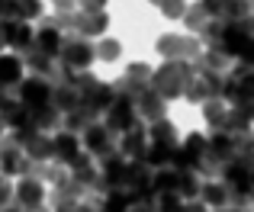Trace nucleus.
<instances>
[{
	"label": "nucleus",
	"instance_id": "0eeeda50",
	"mask_svg": "<svg viewBox=\"0 0 254 212\" xmlns=\"http://www.w3.org/2000/svg\"><path fill=\"white\" fill-rule=\"evenodd\" d=\"M81 148H84V151H90L93 161H103L106 155L119 151V148H116V132H110L103 122H93L90 129H84V132H81Z\"/></svg>",
	"mask_w": 254,
	"mask_h": 212
},
{
	"label": "nucleus",
	"instance_id": "09e8293b",
	"mask_svg": "<svg viewBox=\"0 0 254 212\" xmlns=\"http://www.w3.org/2000/svg\"><path fill=\"white\" fill-rule=\"evenodd\" d=\"M13 209H16V206H13ZM16 212H36V209H16Z\"/></svg>",
	"mask_w": 254,
	"mask_h": 212
},
{
	"label": "nucleus",
	"instance_id": "a878e982",
	"mask_svg": "<svg viewBox=\"0 0 254 212\" xmlns=\"http://www.w3.org/2000/svg\"><path fill=\"white\" fill-rule=\"evenodd\" d=\"M206 177H199L196 170H187V167H177V196L180 200H196L199 196V187H203Z\"/></svg>",
	"mask_w": 254,
	"mask_h": 212
},
{
	"label": "nucleus",
	"instance_id": "2f4dec72",
	"mask_svg": "<svg viewBox=\"0 0 254 212\" xmlns=\"http://www.w3.org/2000/svg\"><path fill=\"white\" fill-rule=\"evenodd\" d=\"M119 52H123V45H119L116 39L100 36L97 42H93V55H97L100 61H116V58H119Z\"/></svg>",
	"mask_w": 254,
	"mask_h": 212
},
{
	"label": "nucleus",
	"instance_id": "20e7f679",
	"mask_svg": "<svg viewBox=\"0 0 254 212\" xmlns=\"http://www.w3.org/2000/svg\"><path fill=\"white\" fill-rule=\"evenodd\" d=\"M58 61H62V68L68 71H90V64L97 61V55H93V42L84 36H64L62 39V52H58Z\"/></svg>",
	"mask_w": 254,
	"mask_h": 212
},
{
	"label": "nucleus",
	"instance_id": "c756f323",
	"mask_svg": "<svg viewBox=\"0 0 254 212\" xmlns=\"http://www.w3.org/2000/svg\"><path fill=\"white\" fill-rule=\"evenodd\" d=\"M151 74H155V71H151V64H145V61H132L129 68H126V81H132L135 84L138 90L142 87H151Z\"/></svg>",
	"mask_w": 254,
	"mask_h": 212
},
{
	"label": "nucleus",
	"instance_id": "1a4fd4ad",
	"mask_svg": "<svg viewBox=\"0 0 254 212\" xmlns=\"http://www.w3.org/2000/svg\"><path fill=\"white\" fill-rule=\"evenodd\" d=\"M13 206L39 212L45 206V183L36 180V177H16V187H13Z\"/></svg>",
	"mask_w": 254,
	"mask_h": 212
},
{
	"label": "nucleus",
	"instance_id": "f3484780",
	"mask_svg": "<svg viewBox=\"0 0 254 212\" xmlns=\"http://www.w3.org/2000/svg\"><path fill=\"white\" fill-rule=\"evenodd\" d=\"M106 29H110V16H106V10H100V13H84V10H77V16H74V36H84V39H100V36H106Z\"/></svg>",
	"mask_w": 254,
	"mask_h": 212
},
{
	"label": "nucleus",
	"instance_id": "f03ea898",
	"mask_svg": "<svg viewBox=\"0 0 254 212\" xmlns=\"http://www.w3.org/2000/svg\"><path fill=\"white\" fill-rule=\"evenodd\" d=\"M219 180H222L232 193L251 196L254 193V151L251 155H235L232 161H225L222 170H219Z\"/></svg>",
	"mask_w": 254,
	"mask_h": 212
},
{
	"label": "nucleus",
	"instance_id": "de8ad7c7",
	"mask_svg": "<svg viewBox=\"0 0 254 212\" xmlns=\"http://www.w3.org/2000/svg\"><path fill=\"white\" fill-rule=\"evenodd\" d=\"M0 212H16V209H13V206H6V209H0Z\"/></svg>",
	"mask_w": 254,
	"mask_h": 212
},
{
	"label": "nucleus",
	"instance_id": "37998d69",
	"mask_svg": "<svg viewBox=\"0 0 254 212\" xmlns=\"http://www.w3.org/2000/svg\"><path fill=\"white\" fill-rule=\"evenodd\" d=\"M52 3H55V10H74L77 0H52Z\"/></svg>",
	"mask_w": 254,
	"mask_h": 212
},
{
	"label": "nucleus",
	"instance_id": "39448f33",
	"mask_svg": "<svg viewBox=\"0 0 254 212\" xmlns=\"http://www.w3.org/2000/svg\"><path fill=\"white\" fill-rule=\"evenodd\" d=\"M103 125L110 132H116V135H123V132L135 129V125H145V122L138 119L135 103H132L129 97H116L113 94V103L106 106V112H103Z\"/></svg>",
	"mask_w": 254,
	"mask_h": 212
},
{
	"label": "nucleus",
	"instance_id": "6e6552de",
	"mask_svg": "<svg viewBox=\"0 0 254 212\" xmlns=\"http://www.w3.org/2000/svg\"><path fill=\"white\" fill-rule=\"evenodd\" d=\"M219 90H222V74H212V71H196L187 84L184 97L190 103H206V100H219Z\"/></svg>",
	"mask_w": 254,
	"mask_h": 212
},
{
	"label": "nucleus",
	"instance_id": "c03bdc74",
	"mask_svg": "<svg viewBox=\"0 0 254 212\" xmlns=\"http://www.w3.org/2000/svg\"><path fill=\"white\" fill-rule=\"evenodd\" d=\"M245 26H248V32H251V39H254V13H251L248 19H245Z\"/></svg>",
	"mask_w": 254,
	"mask_h": 212
},
{
	"label": "nucleus",
	"instance_id": "a211bd4d",
	"mask_svg": "<svg viewBox=\"0 0 254 212\" xmlns=\"http://www.w3.org/2000/svg\"><path fill=\"white\" fill-rule=\"evenodd\" d=\"M3 36H6V49L13 52H29L32 39H36V26H29L26 19H13V23H3Z\"/></svg>",
	"mask_w": 254,
	"mask_h": 212
},
{
	"label": "nucleus",
	"instance_id": "7ed1b4c3",
	"mask_svg": "<svg viewBox=\"0 0 254 212\" xmlns=\"http://www.w3.org/2000/svg\"><path fill=\"white\" fill-rule=\"evenodd\" d=\"M155 52L164 58V61H196L199 52H203V42L196 36H177V32H168V36L158 39Z\"/></svg>",
	"mask_w": 254,
	"mask_h": 212
},
{
	"label": "nucleus",
	"instance_id": "4c0bfd02",
	"mask_svg": "<svg viewBox=\"0 0 254 212\" xmlns=\"http://www.w3.org/2000/svg\"><path fill=\"white\" fill-rule=\"evenodd\" d=\"M6 206H13V183L6 174H0V209H6Z\"/></svg>",
	"mask_w": 254,
	"mask_h": 212
},
{
	"label": "nucleus",
	"instance_id": "c9c22d12",
	"mask_svg": "<svg viewBox=\"0 0 254 212\" xmlns=\"http://www.w3.org/2000/svg\"><path fill=\"white\" fill-rule=\"evenodd\" d=\"M74 16H77V10H58L55 16H52V23H55V29L62 32V36H71V32H74Z\"/></svg>",
	"mask_w": 254,
	"mask_h": 212
},
{
	"label": "nucleus",
	"instance_id": "b1692460",
	"mask_svg": "<svg viewBox=\"0 0 254 212\" xmlns=\"http://www.w3.org/2000/svg\"><path fill=\"white\" fill-rule=\"evenodd\" d=\"M193 68L196 71H212V74H229V68H232V58L229 55H222L219 49H203L199 52V58L193 61Z\"/></svg>",
	"mask_w": 254,
	"mask_h": 212
},
{
	"label": "nucleus",
	"instance_id": "ddd939ff",
	"mask_svg": "<svg viewBox=\"0 0 254 212\" xmlns=\"http://www.w3.org/2000/svg\"><path fill=\"white\" fill-rule=\"evenodd\" d=\"M19 142V148L26 151L29 161H55V145H52V135L45 132H26V135H13Z\"/></svg>",
	"mask_w": 254,
	"mask_h": 212
},
{
	"label": "nucleus",
	"instance_id": "bb28decb",
	"mask_svg": "<svg viewBox=\"0 0 254 212\" xmlns=\"http://www.w3.org/2000/svg\"><path fill=\"white\" fill-rule=\"evenodd\" d=\"M52 103L62 112H68V109H74V106H81V94H77V87L71 81H62V84L52 87Z\"/></svg>",
	"mask_w": 254,
	"mask_h": 212
},
{
	"label": "nucleus",
	"instance_id": "a18cd8bd",
	"mask_svg": "<svg viewBox=\"0 0 254 212\" xmlns=\"http://www.w3.org/2000/svg\"><path fill=\"white\" fill-rule=\"evenodd\" d=\"M3 132H6V122H3V119H0V135H3Z\"/></svg>",
	"mask_w": 254,
	"mask_h": 212
},
{
	"label": "nucleus",
	"instance_id": "cd10ccee",
	"mask_svg": "<svg viewBox=\"0 0 254 212\" xmlns=\"http://www.w3.org/2000/svg\"><path fill=\"white\" fill-rule=\"evenodd\" d=\"M145 132H148V142H164V145H177V125L171 122L168 116L158 119V122H148L145 125Z\"/></svg>",
	"mask_w": 254,
	"mask_h": 212
},
{
	"label": "nucleus",
	"instance_id": "2eb2a0df",
	"mask_svg": "<svg viewBox=\"0 0 254 212\" xmlns=\"http://www.w3.org/2000/svg\"><path fill=\"white\" fill-rule=\"evenodd\" d=\"M52 145H55V161L58 164H64V167H74L77 164V158H81V135H74V132H64V129H58L55 135H52Z\"/></svg>",
	"mask_w": 254,
	"mask_h": 212
},
{
	"label": "nucleus",
	"instance_id": "72a5a7b5",
	"mask_svg": "<svg viewBox=\"0 0 254 212\" xmlns=\"http://www.w3.org/2000/svg\"><path fill=\"white\" fill-rule=\"evenodd\" d=\"M203 106V119H206V125H219V119L225 116V109H229V103H222V100H206V103H199Z\"/></svg>",
	"mask_w": 254,
	"mask_h": 212
},
{
	"label": "nucleus",
	"instance_id": "f8f14e48",
	"mask_svg": "<svg viewBox=\"0 0 254 212\" xmlns=\"http://www.w3.org/2000/svg\"><path fill=\"white\" fill-rule=\"evenodd\" d=\"M13 97H16L26 109H32V106L52 103V87H49V81H42V77L32 74V77H23V81H19V87L13 90Z\"/></svg>",
	"mask_w": 254,
	"mask_h": 212
},
{
	"label": "nucleus",
	"instance_id": "6ab92c4d",
	"mask_svg": "<svg viewBox=\"0 0 254 212\" xmlns=\"http://www.w3.org/2000/svg\"><path fill=\"white\" fill-rule=\"evenodd\" d=\"M116 148H119V155H123L126 161L142 158V151L148 148V132H145V125H135V129L123 132V135L116 138Z\"/></svg>",
	"mask_w": 254,
	"mask_h": 212
},
{
	"label": "nucleus",
	"instance_id": "58836bf2",
	"mask_svg": "<svg viewBox=\"0 0 254 212\" xmlns=\"http://www.w3.org/2000/svg\"><path fill=\"white\" fill-rule=\"evenodd\" d=\"M77 10H84V13H100V10H106V0H77Z\"/></svg>",
	"mask_w": 254,
	"mask_h": 212
},
{
	"label": "nucleus",
	"instance_id": "3c124183",
	"mask_svg": "<svg viewBox=\"0 0 254 212\" xmlns=\"http://www.w3.org/2000/svg\"><path fill=\"white\" fill-rule=\"evenodd\" d=\"M151 3H155V6H158V3H161V0H151Z\"/></svg>",
	"mask_w": 254,
	"mask_h": 212
},
{
	"label": "nucleus",
	"instance_id": "e433bc0d",
	"mask_svg": "<svg viewBox=\"0 0 254 212\" xmlns=\"http://www.w3.org/2000/svg\"><path fill=\"white\" fill-rule=\"evenodd\" d=\"M187 6H190L187 0H161V3H158V10H161L168 19H184Z\"/></svg>",
	"mask_w": 254,
	"mask_h": 212
},
{
	"label": "nucleus",
	"instance_id": "4be33fe9",
	"mask_svg": "<svg viewBox=\"0 0 254 212\" xmlns=\"http://www.w3.org/2000/svg\"><path fill=\"white\" fill-rule=\"evenodd\" d=\"M93 122H100V116L93 109H87V106H74V109H68V112H62V129L64 132H74V135H81L84 129H90Z\"/></svg>",
	"mask_w": 254,
	"mask_h": 212
},
{
	"label": "nucleus",
	"instance_id": "9b49d317",
	"mask_svg": "<svg viewBox=\"0 0 254 212\" xmlns=\"http://www.w3.org/2000/svg\"><path fill=\"white\" fill-rule=\"evenodd\" d=\"M248 42H251V32H248V26H245V23H225L216 49L222 52V55H229L232 61H238L242 52L248 49Z\"/></svg>",
	"mask_w": 254,
	"mask_h": 212
},
{
	"label": "nucleus",
	"instance_id": "49530a36",
	"mask_svg": "<svg viewBox=\"0 0 254 212\" xmlns=\"http://www.w3.org/2000/svg\"><path fill=\"white\" fill-rule=\"evenodd\" d=\"M248 206H251V209H254V193H251V196H248Z\"/></svg>",
	"mask_w": 254,
	"mask_h": 212
},
{
	"label": "nucleus",
	"instance_id": "dca6fc26",
	"mask_svg": "<svg viewBox=\"0 0 254 212\" xmlns=\"http://www.w3.org/2000/svg\"><path fill=\"white\" fill-rule=\"evenodd\" d=\"M177 158H180V142H177V145L148 142V148L142 151V161L148 164L151 170H161V167H177Z\"/></svg>",
	"mask_w": 254,
	"mask_h": 212
},
{
	"label": "nucleus",
	"instance_id": "9d476101",
	"mask_svg": "<svg viewBox=\"0 0 254 212\" xmlns=\"http://www.w3.org/2000/svg\"><path fill=\"white\" fill-rule=\"evenodd\" d=\"M132 103H135V112H138V119H142L145 125L168 116V100H164L155 87H142L135 97H132Z\"/></svg>",
	"mask_w": 254,
	"mask_h": 212
},
{
	"label": "nucleus",
	"instance_id": "423d86ee",
	"mask_svg": "<svg viewBox=\"0 0 254 212\" xmlns=\"http://www.w3.org/2000/svg\"><path fill=\"white\" fill-rule=\"evenodd\" d=\"M29 167H32V161L26 158V151L19 148L16 138L0 135V174L16 180V177H29Z\"/></svg>",
	"mask_w": 254,
	"mask_h": 212
},
{
	"label": "nucleus",
	"instance_id": "5701e85b",
	"mask_svg": "<svg viewBox=\"0 0 254 212\" xmlns=\"http://www.w3.org/2000/svg\"><path fill=\"white\" fill-rule=\"evenodd\" d=\"M23 58L19 55H0V87L3 90H16L19 81H23Z\"/></svg>",
	"mask_w": 254,
	"mask_h": 212
},
{
	"label": "nucleus",
	"instance_id": "412c9836",
	"mask_svg": "<svg viewBox=\"0 0 254 212\" xmlns=\"http://www.w3.org/2000/svg\"><path fill=\"white\" fill-rule=\"evenodd\" d=\"M212 129H216V132H225V135H232V138H238V135H251V132H254V122L245 116L242 109L229 106V109H225V116L219 119V125H212Z\"/></svg>",
	"mask_w": 254,
	"mask_h": 212
},
{
	"label": "nucleus",
	"instance_id": "f704fd0d",
	"mask_svg": "<svg viewBox=\"0 0 254 212\" xmlns=\"http://www.w3.org/2000/svg\"><path fill=\"white\" fill-rule=\"evenodd\" d=\"M155 209L158 212H180L184 209V200L177 193H155Z\"/></svg>",
	"mask_w": 254,
	"mask_h": 212
},
{
	"label": "nucleus",
	"instance_id": "f257e3e1",
	"mask_svg": "<svg viewBox=\"0 0 254 212\" xmlns=\"http://www.w3.org/2000/svg\"><path fill=\"white\" fill-rule=\"evenodd\" d=\"M190 77H193L190 61H164L161 68H155V74H151V87H155L164 100H177V97H184Z\"/></svg>",
	"mask_w": 254,
	"mask_h": 212
},
{
	"label": "nucleus",
	"instance_id": "473e14b6",
	"mask_svg": "<svg viewBox=\"0 0 254 212\" xmlns=\"http://www.w3.org/2000/svg\"><path fill=\"white\" fill-rule=\"evenodd\" d=\"M129 193H119V190L103 193V212H129Z\"/></svg>",
	"mask_w": 254,
	"mask_h": 212
},
{
	"label": "nucleus",
	"instance_id": "8fccbe9b",
	"mask_svg": "<svg viewBox=\"0 0 254 212\" xmlns=\"http://www.w3.org/2000/svg\"><path fill=\"white\" fill-rule=\"evenodd\" d=\"M248 6H251V10H254V0H248Z\"/></svg>",
	"mask_w": 254,
	"mask_h": 212
},
{
	"label": "nucleus",
	"instance_id": "ea45409f",
	"mask_svg": "<svg viewBox=\"0 0 254 212\" xmlns=\"http://www.w3.org/2000/svg\"><path fill=\"white\" fill-rule=\"evenodd\" d=\"M129 212H158V209H155V200H132Z\"/></svg>",
	"mask_w": 254,
	"mask_h": 212
},
{
	"label": "nucleus",
	"instance_id": "aec40b11",
	"mask_svg": "<svg viewBox=\"0 0 254 212\" xmlns=\"http://www.w3.org/2000/svg\"><path fill=\"white\" fill-rule=\"evenodd\" d=\"M29 119L36 125V132H45V135H55L62 129V109L55 103H42V106H32Z\"/></svg>",
	"mask_w": 254,
	"mask_h": 212
},
{
	"label": "nucleus",
	"instance_id": "c85d7f7f",
	"mask_svg": "<svg viewBox=\"0 0 254 212\" xmlns=\"http://www.w3.org/2000/svg\"><path fill=\"white\" fill-rule=\"evenodd\" d=\"M10 10H13V19H32L42 16V0H10Z\"/></svg>",
	"mask_w": 254,
	"mask_h": 212
},
{
	"label": "nucleus",
	"instance_id": "79ce46f5",
	"mask_svg": "<svg viewBox=\"0 0 254 212\" xmlns=\"http://www.w3.org/2000/svg\"><path fill=\"white\" fill-rule=\"evenodd\" d=\"M238 61H242V64H251V68H254V39L248 42V49L242 52V58H238Z\"/></svg>",
	"mask_w": 254,
	"mask_h": 212
},
{
	"label": "nucleus",
	"instance_id": "a19ab883",
	"mask_svg": "<svg viewBox=\"0 0 254 212\" xmlns=\"http://www.w3.org/2000/svg\"><path fill=\"white\" fill-rule=\"evenodd\" d=\"M180 212H209V206L196 196V200H184V209H180Z\"/></svg>",
	"mask_w": 254,
	"mask_h": 212
},
{
	"label": "nucleus",
	"instance_id": "393cba45",
	"mask_svg": "<svg viewBox=\"0 0 254 212\" xmlns=\"http://www.w3.org/2000/svg\"><path fill=\"white\" fill-rule=\"evenodd\" d=\"M199 200H203L209 209H216V206H229V187H225L219 177H206L203 187H199Z\"/></svg>",
	"mask_w": 254,
	"mask_h": 212
},
{
	"label": "nucleus",
	"instance_id": "4468645a",
	"mask_svg": "<svg viewBox=\"0 0 254 212\" xmlns=\"http://www.w3.org/2000/svg\"><path fill=\"white\" fill-rule=\"evenodd\" d=\"M62 39H64V36L55 29L52 16H39L36 39H32V49L42 52V55H49V58H58V52H62Z\"/></svg>",
	"mask_w": 254,
	"mask_h": 212
},
{
	"label": "nucleus",
	"instance_id": "7c9ffc66",
	"mask_svg": "<svg viewBox=\"0 0 254 212\" xmlns=\"http://www.w3.org/2000/svg\"><path fill=\"white\" fill-rule=\"evenodd\" d=\"M206 23H209V13L203 10V3H199V0H193V3L187 6V13H184V26L190 32H199Z\"/></svg>",
	"mask_w": 254,
	"mask_h": 212
}]
</instances>
